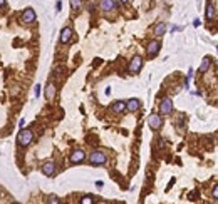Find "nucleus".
I'll use <instances>...</instances> for the list:
<instances>
[{"instance_id":"obj_12","label":"nucleus","mask_w":218,"mask_h":204,"mask_svg":"<svg viewBox=\"0 0 218 204\" xmlns=\"http://www.w3.org/2000/svg\"><path fill=\"white\" fill-rule=\"evenodd\" d=\"M118 5H119V2H114V0H103V2H99V7H101L104 12L113 10V9L118 7Z\"/></svg>"},{"instance_id":"obj_18","label":"nucleus","mask_w":218,"mask_h":204,"mask_svg":"<svg viewBox=\"0 0 218 204\" xmlns=\"http://www.w3.org/2000/svg\"><path fill=\"white\" fill-rule=\"evenodd\" d=\"M47 204H61V199H59L56 194H51V196L47 198Z\"/></svg>"},{"instance_id":"obj_19","label":"nucleus","mask_w":218,"mask_h":204,"mask_svg":"<svg viewBox=\"0 0 218 204\" xmlns=\"http://www.w3.org/2000/svg\"><path fill=\"white\" fill-rule=\"evenodd\" d=\"M81 5H82V2H79V0H72V2H71L72 10H79V9H81Z\"/></svg>"},{"instance_id":"obj_16","label":"nucleus","mask_w":218,"mask_h":204,"mask_svg":"<svg viewBox=\"0 0 218 204\" xmlns=\"http://www.w3.org/2000/svg\"><path fill=\"white\" fill-rule=\"evenodd\" d=\"M165 32H166V24H165V22H160V24L154 25V35L156 37L165 35Z\"/></svg>"},{"instance_id":"obj_29","label":"nucleus","mask_w":218,"mask_h":204,"mask_svg":"<svg viewBox=\"0 0 218 204\" xmlns=\"http://www.w3.org/2000/svg\"><path fill=\"white\" fill-rule=\"evenodd\" d=\"M217 49H218V47H217Z\"/></svg>"},{"instance_id":"obj_24","label":"nucleus","mask_w":218,"mask_h":204,"mask_svg":"<svg viewBox=\"0 0 218 204\" xmlns=\"http://www.w3.org/2000/svg\"><path fill=\"white\" fill-rule=\"evenodd\" d=\"M158 146H160V147H165V139H160V142H158Z\"/></svg>"},{"instance_id":"obj_14","label":"nucleus","mask_w":218,"mask_h":204,"mask_svg":"<svg viewBox=\"0 0 218 204\" xmlns=\"http://www.w3.org/2000/svg\"><path fill=\"white\" fill-rule=\"evenodd\" d=\"M210 65H212V59H210V57H205V59L201 60V64H200V69H198V72H200V74H205L208 69H210Z\"/></svg>"},{"instance_id":"obj_25","label":"nucleus","mask_w":218,"mask_h":204,"mask_svg":"<svg viewBox=\"0 0 218 204\" xmlns=\"http://www.w3.org/2000/svg\"><path fill=\"white\" fill-rule=\"evenodd\" d=\"M96 186H97V188H103L104 183H103V181H97V183H96Z\"/></svg>"},{"instance_id":"obj_2","label":"nucleus","mask_w":218,"mask_h":204,"mask_svg":"<svg viewBox=\"0 0 218 204\" xmlns=\"http://www.w3.org/2000/svg\"><path fill=\"white\" fill-rule=\"evenodd\" d=\"M17 141H19V146L27 147L32 141H34V134H32L30 129H22V131L19 132V137H17Z\"/></svg>"},{"instance_id":"obj_13","label":"nucleus","mask_w":218,"mask_h":204,"mask_svg":"<svg viewBox=\"0 0 218 204\" xmlns=\"http://www.w3.org/2000/svg\"><path fill=\"white\" fill-rule=\"evenodd\" d=\"M111 110H113L114 114H121L123 110H126V102L124 100H116L114 104L111 105Z\"/></svg>"},{"instance_id":"obj_17","label":"nucleus","mask_w":218,"mask_h":204,"mask_svg":"<svg viewBox=\"0 0 218 204\" xmlns=\"http://www.w3.org/2000/svg\"><path fill=\"white\" fill-rule=\"evenodd\" d=\"M206 19L208 20H212L213 19V15H215V7H213V4H206Z\"/></svg>"},{"instance_id":"obj_27","label":"nucleus","mask_w":218,"mask_h":204,"mask_svg":"<svg viewBox=\"0 0 218 204\" xmlns=\"http://www.w3.org/2000/svg\"><path fill=\"white\" fill-rule=\"evenodd\" d=\"M12 204H20V203H17V201H14V203H12Z\"/></svg>"},{"instance_id":"obj_15","label":"nucleus","mask_w":218,"mask_h":204,"mask_svg":"<svg viewBox=\"0 0 218 204\" xmlns=\"http://www.w3.org/2000/svg\"><path fill=\"white\" fill-rule=\"evenodd\" d=\"M45 97H47V100H52L54 97H56V85L52 84H47V87H45Z\"/></svg>"},{"instance_id":"obj_10","label":"nucleus","mask_w":218,"mask_h":204,"mask_svg":"<svg viewBox=\"0 0 218 204\" xmlns=\"http://www.w3.org/2000/svg\"><path fill=\"white\" fill-rule=\"evenodd\" d=\"M42 174H45V176H54L56 174V164L52 161H47V162H44L42 164Z\"/></svg>"},{"instance_id":"obj_20","label":"nucleus","mask_w":218,"mask_h":204,"mask_svg":"<svg viewBox=\"0 0 218 204\" xmlns=\"http://www.w3.org/2000/svg\"><path fill=\"white\" fill-rule=\"evenodd\" d=\"M81 204H92V198H91V196H84V198L81 199Z\"/></svg>"},{"instance_id":"obj_5","label":"nucleus","mask_w":218,"mask_h":204,"mask_svg":"<svg viewBox=\"0 0 218 204\" xmlns=\"http://www.w3.org/2000/svg\"><path fill=\"white\" fill-rule=\"evenodd\" d=\"M148 126L153 129V131H158V129H161V126H163V117H161L160 114H149V117H148Z\"/></svg>"},{"instance_id":"obj_7","label":"nucleus","mask_w":218,"mask_h":204,"mask_svg":"<svg viewBox=\"0 0 218 204\" xmlns=\"http://www.w3.org/2000/svg\"><path fill=\"white\" fill-rule=\"evenodd\" d=\"M160 49H161L160 40H151V42H148V45H146V54H148L149 57H154V55H158Z\"/></svg>"},{"instance_id":"obj_1","label":"nucleus","mask_w":218,"mask_h":204,"mask_svg":"<svg viewBox=\"0 0 218 204\" xmlns=\"http://www.w3.org/2000/svg\"><path fill=\"white\" fill-rule=\"evenodd\" d=\"M106 161H108V156L103 151H92L89 154V162L92 166H103V164H106Z\"/></svg>"},{"instance_id":"obj_3","label":"nucleus","mask_w":218,"mask_h":204,"mask_svg":"<svg viewBox=\"0 0 218 204\" xmlns=\"http://www.w3.org/2000/svg\"><path fill=\"white\" fill-rule=\"evenodd\" d=\"M143 67V57L141 55H134V57L131 59L129 65H128V72L129 74H138Z\"/></svg>"},{"instance_id":"obj_6","label":"nucleus","mask_w":218,"mask_h":204,"mask_svg":"<svg viewBox=\"0 0 218 204\" xmlns=\"http://www.w3.org/2000/svg\"><path fill=\"white\" fill-rule=\"evenodd\" d=\"M20 19H22V22H24V24H32V22H35L37 14H35V10H34L32 7H27V9H24Z\"/></svg>"},{"instance_id":"obj_21","label":"nucleus","mask_w":218,"mask_h":204,"mask_svg":"<svg viewBox=\"0 0 218 204\" xmlns=\"http://www.w3.org/2000/svg\"><path fill=\"white\" fill-rule=\"evenodd\" d=\"M212 196H213L215 199H218V184L215 186V188H213V193H212Z\"/></svg>"},{"instance_id":"obj_4","label":"nucleus","mask_w":218,"mask_h":204,"mask_svg":"<svg viewBox=\"0 0 218 204\" xmlns=\"http://www.w3.org/2000/svg\"><path fill=\"white\" fill-rule=\"evenodd\" d=\"M171 112H173V100L170 97H165L160 102V115H170Z\"/></svg>"},{"instance_id":"obj_22","label":"nucleus","mask_w":218,"mask_h":204,"mask_svg":"<svg viewBox=\"0 0 218 204\" xmlns=\"http://www.w3.org/2000/svg\"><path fill=\"white\" fill-rule=\"evenodd\" d=\"M34 94H35V97H39V95H40V85H39V84L35 85V90H34Z\"/></svg>"},{"instance_id":"obj_8","label":"nucleus","mask_w":218,"mask_h":204,"mask_svg":"<svg viewBox=\"0 0 218 204\" xmlns=\"http://www.w3.org/2000/svg\"><path fill=\"white\" fill-rule=\"evenodd\" d=\"M71 162L72 164H79V162H82L84 159H86V152L82 151V149H74L72 152H71Z\"/></svg>"},{"instance_id":"obj_28","label":"nucleus","mask_w":218,"mask_h":204,"mask_svg":"<svg viewBox=\"0 0 218 204\" xmlns=\"http://www.w3.org/2000/svg\"><path fill=\"white\" fill-rule=\"evenodd\" d=\"M97 204H106V203H103V201H101V203H97Z\"/></svg>"},{"instance_id":"obj_23","label":"nucleus","mask_w":218,"mask_h":204,"mask_svg":"<svg viewBox=\"0 0 218 204\" xmlns=\"http://www.w3.org/2000/svg\"><path fill=\"white\" fill-rule=\"evenodd\" d=\"M56 9H57V10H61V9H62V2H57V4H56Z\"/></svg>"},{"instance_id":"obj_26","label":"nucleus","mask_w":218,"mask_h":204,"mask_svg":"<svg viewBox=\"0 0 218 204\" xmlns=\"http://www.w3.org/2000/svg\"><path fill=\"white\" fill-rule=\"evenodd\" d=\"M4 5H7V4L4 2V0H0V7H4Z\"/></svg>"},{"instance_id":"obj_11","label":"nucleus","mask_w":218,"mask_h":204,"mask_svg":"<svg viewBox=\"0 0 218 204\" xmlns=\"http://www.w3.org/2000/svg\"><path fill=\"white\" fill-rule=\"evenodd\" d=\"M141 107V100L139 99H129L126 102V110H129V112H136V110H139Z\"/></svg>"},{"instance_id":"obj_9","label":"nucleus","mask_w":218,"mask_h":204,"mask_svg":"<svg viewBox=\"0 0 218 204\" xmlns=\"http://www.w3.org/2000/svg\"><path fill=\"white\" fill-rule=\"evenodd\" d=\"M74 35V30L71 29V27H64L62 30H61V37H59V40H61V44H69L71 42V39H72Z\"/></svg>"}]
</instances>
